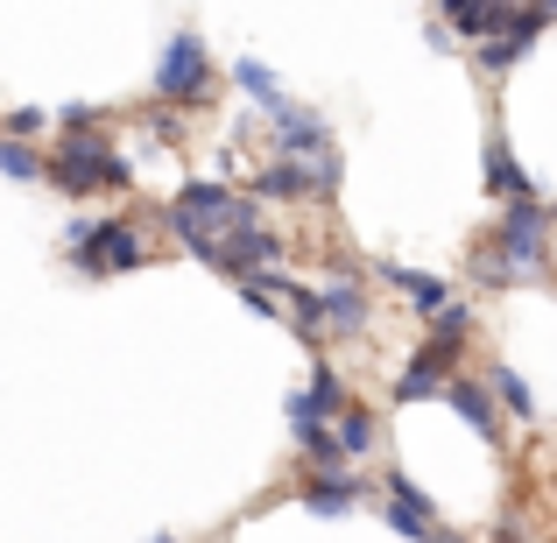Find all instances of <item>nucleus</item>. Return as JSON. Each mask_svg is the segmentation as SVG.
I'll list each match as a JSON object with an SVG mask.
<instances>
[{"label":"nucleus","instance_id":"obj_25","mask_svg":"<svg viewBox=\"0 0 557 543\" xmlns=\"http://www.w3.org/2000/svg\"><path fill=\"white\" fill-rule=\"evenodd\" d=\"M240 304H247V311H261V318H283V297H275L269 283H240Z\"/></svg>","mask_w":557,"mask_h":543},{"label":"nucleus","instance_id":"obj_13","mask_svg":"<svg viewBox=\"0 0 557 543\" xmlns=\"http://www.w3.org/2000/svg\"><path fill=\"white\" fill-rule=\"evenodd\" d=\"M487 198H502V205H530V198H536V184H530V170L516 163V149H508V127H502V121L487 127Z\"/></svg>","mask_w":557,"mask_h":543},{"label":"nucleus","instance_id":"obj_18","mask_svg":"<svg viewBox=\"0 0 557 543\" xmlns=\"http://www.w3.org/2000/svg\"><path fill=\"white\" fill-rule=\"evenodd\" d=\"M466 283H473V289H516L522 275L508 269V255H502V247L487 240V233H480V240L466 247Z\"/></svg>","mask_w":557,"mask_h":543},{"label":"nucleus","instance_id":"obj_16","mask_svg":"<svg viewBox=\"0 0 557 543\" xmlns=\"http://www.w3.org/2000/svg\"><path fill=\"white\" fill-rule=\"evenodd\" d=\"M508 22H516V8H480V0H445V8H437V28L473 36V50L494 42V36H508Z\"/></svg>","mask_w":557,"mask_h":543},{"label":"nucleus","instance_id":"obj_3","mask_svg":"<svg viewBox=\"0 0 557 543\" xmlns=\"http://www.w3.org/2000/svg\"><path fill=\"white\" fill-rule=\"evenodd\" d=\"M64 247H71V269H78L85 283L149 269V255H156V247L141 240V219H64Z\"/></svg>","mask_w":557,"mask_h":543},{"label":"nucleus","instance_id":"obj_23","mask_svg":"<svg viewBox=\"0 0 557 543\" xmlns=\"http://www.w3.org/2000/svg\"><path fill=\"white\" fill-rule=\"evenodd\" d=\"M36 135H50V113H42V107L0 113V141H28V149H36Z\"/></svg>","mask_w":557,"mask_h":543},{"label":"nucleus","instance_id":"obj_5","mask_svg":"<svg viewBox=\"0 0 557 543\" xmlns=\"http://www.w3.org/2000/svg\"><path fill=\"white\" fill-rule=\"evenodd\" d=\"M550 226H557V212L544 198H530V205H502L487 240L508 255V269H516L522 283H536V275H550Z\"/></svg>","mask_w":557,"mask_h":543},{"label":"nucleus","instance_id":"obj_7","mask_svg":"<svg viewBox=\"0 0 557 543\" xmlns=\"http://www.w3.org/2000/svg\"><path fill=\"white\" fill-rule=\"evenodd\" d=\"M269 121V135L283 141V156H297V163H325V156H339V141H332V121L311 107H297V99H283V107L261 113Z\"/></svg>","mask_w":557,"mask_h":543},{"label":"nucleus","instance_id":"obj_11","mask_svg":"<svg viewBox=\"0 0 557 543\" xmlns=\"http://www.w3.org/2000/svg\"><path fill=\"white\" fill-rule=\"evenodd\" d=\"M374 494V480H360L354 466L346 473H297V502L311 508V516H354V502H368Z\"/></svg>","mask_w":557,"mask_h":543},{"label":"nucleus","instance_id":"obj_10","mask_svg":"<svg viewBox=\"0 0 557 543\" xmlns=\"http://www.w3.org/2000/svg\"><path fill=\"white\" fill-rule=\"evenodd\" d=\"M346 409H354V395H346V374H339V360H311V388L304 395H289V423H339Z\"/></svg>","mask_w":557,"mask_h":543},{"label":"nucleus","instance_id":"obj_15","mask_svg":"<svg viewBox=\"0 0 557 543\" xmlns=\"http://www.w3.org/2000/svg\"><path fill=\"white\" fill-rule=\"evenodd\" d=\"M445 409H451L459 423H473L487 445L502 437V403H494V388H487L480 374H459V381H451V388H445Z\"/></svg>","mask_w":557,"mask_h":543},{"label":"nucleus","instance_id":"obj_26","mask_svg":"<svg viewBox=\"0 0 557 543\" xmlns=\"http://www.w3.org/2000/svg\"><path fill=\"white\" fill-rule=\"evenodd\" d=\"M149 543H177V536H170V530H163V536H149Z\"/></svg>","mask_w":557,"mask_h":543},{"label":"nucleus","instance_id":"obj_12","mask_svg":"<svg viewBox=\"0 0 557 543\" xmlns=\"http://www.w3.org/2000/svg\"><path fill=\"white\" fill-rule=\"evenodd\" d=\"M374 275L395 289V297L409 304V311H423V318H437L459 289H451V275H431V269H403V261H374Z\"/></svg>","mask_w":557,"mask_h":543},{"label":"nucleus","instance_id":"obj_14","mask_svg":"<svg viewBox=\"0 0 557 543\" xmlns=\"http://www.w3.org/2000/svg\"><path fill=\"white\" fill-rule=\"evenodd\" d=\"M318 304H325V340H360V332L374 325V311H368V289L346 275V283H325L318 289Z\"/></svg>","mask_w":557,"mask_h":543},{"label":"nucleus","instance_id":"obj_1","mask_svg":"<svg viewBox=\"0 0 557 543\" xmlns=\"http://www.w3.org/2000/svg\"><path fill=\"white\" fill-rule=\"evenodd\" d=\"M466 340H473V297H451L445 311L431 318V332L417 340V354L403 360V374H395V403H431V395H445L451 381H459Z\"/></svg>","mask_w":557,"mask_h":543},{"label":"nucleus","instance_id":"obj_24","mask_svg":"<svg viewBox=\"0 0 557 543\" xmlns=\"http://www.w3.org/2000/svg\"><path fill=\"white\" fill-rule=\"evenodd\" d=\"M107 127V107H64L57 113V135H99Z\"/></svg>","mask_w":557,"mask_h":543},{"label":"nucleus","instance_id":"obj_4","mask_svg":"<svg viewBox=\"0 0 557 543\" xmlns=\"http://www.w3.org/2000/svg\"><path fill=\"white\" fill-rule=\"evenodd\" d=\"M212 92H219L212 50H205L190 28H177V36L163 42V64H156V99L177 107V113H205V107H212Z\"/></svg>","mask_w":557,"mask_h":543},{"label":"nucleus","instance_id":"obj_20","mask_svg":"<svg viewBox=\"0 0 557 543\" xmlns=\"http://www.w3.org/2000/svg\"><path fill=\"white\" fill-rule=\"evenodd\" d=\"M233 85H240V92H255V99H261V113L289 99V92H283V78H275L261 57H233Z\"/></svg>","mask_w":557,"mask_h":543},{"label":"nucleus","instance_id":"obj_2","mask_svg":"<svg viewBox=\"0 0 557 543\" xmlns=\"http://www.w3.org/2000/svg\"><path fill=\"white\" fill-rule=\"evenodd\" d=\"M42 184L64 190V198H113V190L135 184V163L121 156L113 127H99V135H57L50 163H42Z\"/></svg>","mask_w":557,"mask_h":543},{"label":"nucleus","instance_id":"obj_6","mask_svg":"<svg viewBox=\"0 0 557 543\" xmlns=\"http://www.w3.org/2000/svg\"><path fill=\"white\" fill-rule=\"evenodd\" d=\"M381 494H388V502H381V522H388L395 536H409V543H437V536H445L437 502H431V494H423L409 473H381Z\"/></svg>","mask_w":557,"mask_h":543},{"label":"nucleus","instance_id":"obj_22","mask_svg":"<svg viewBox=\"0 0 557 543\" xmlns=\"http://www.w3.org/2000/svg\"><path fill=\"white\" fill-rule=\"evenodd\" d=\"M42 163H50V156L28 149V141H0V177L8 184H42Z\"/></svg>","mask_w":557,"mask_h":543},{"label":"nucleus","instance_id":"obj_21","mask_svg":"<svg viewBox=\"0 0 557 543\" xmlns=\"http://www.w3.org/2000/svg\"><path fill=\"white\" fill-rule=\"evenodd\" d=\"M332 431H339V452H346V459H360V452H374V445H381V423H374V409H368V403H354L339 423H332Z\"/></svg>","mask_w":557,"mask_h":543},{"label":"nucleus","instance_id":"obj_9","mask_svg":"<svg viewBox=\"0 0 557 543\" xmlns=\"http://www.w3.org/2000/svg\"><path fill=\"white\" fill-rule=\"evenodd\" d=\"M240 190H247V198H261V205H304V198H325V177H318V163L269 156V163H261Z\"/></svg>","mask_w":557,"mask_h":543},{"label":"nucleus","instance_id":"obj_8","mask_svg":"<svg viewBox=\"0 0 557 543\" xmlns=\"http://www.w3.org/2000/svg\"><path fill=\"white\" fill-rule=\"evenodd\" d=\"M557 22V8H516V22H508V36H494V42H480V50H466L473 57V71L480 78H508V71L522 64V57L536 50V36Z\"/></svg>","mask_w":557,"mask_h":543},{"label":"nucleus","instance_id":"obj_17","mask_svg":"<svg viewBox=\"0 0 557 543\" xmlns=\"http://www.w3.org/2000/svg\"><path fill=\"white\" fill-rule=\"evenodd\" d=\"M289 431H297L304 473H346V452H339V431H332V423H289Z\"/></svg>","mask_w":557,"mask_h":543},{"label":"nucleus","instance_id":"obj_19","mask_svg":"<svg viewBox=\"0 0 557 543\" xmlns=\"http://www.w3.org/2000/svg\"><path fill=\"white\" fill-rule=\"evenodd\" d=\"M487 388H494V403H502V417H522V423L536 417V395H530V381H522L516 367L494 360V367H487Z\"/></svg>","mask_w":557,"mask_h":543}]
</instances>
